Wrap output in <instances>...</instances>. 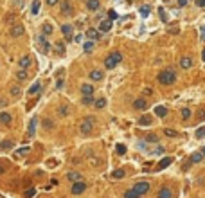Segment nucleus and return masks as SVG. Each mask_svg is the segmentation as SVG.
Masks as SVG:
<instances>
[{
	"instance_id": "f257e3e1",
	"label": "nucleus",
	"mask_w": 205,
	"mask_h": 198,
	"mask_svg": "<svg viewBox=\"0 0 205 198\" xmlns=\"http://www.w3.org/2000/svg\"><path fill=\"white\" fill-rule=\"evenodd\" d=\"M158 83L160 85H173L176 81V74L173 70H162V72L158 74Z\"/></svg>"
},
{
	"instance_id": "f03ea898",
	"label": "nucleus",
	"mask_w": 205,
	"mask_h": 198,
	"mask_svg": "<svg viewBox=\"0 0 205 198\" xmlns=\"http://www.w3.org/2000/svg\"><path fill=\"white\" fill-rule=\"evenodd\" d=\"M94 126H95V119L94 117H85L81 121V124H79V130H81L83 135H88V133L94 132Z\"/></svg>"
},
{
	"instance_id": "7ed1b4c3",
	"label": "nucleus",
	"mask_w": 205,
	"mask_h": 198,
	"mask_svg": "<svg viewBox=\"0 0 205 198\" xmlns=\"http://www.w3.org/2000/svg\"><path fill=\"white\" fill-rule=\"evenodd\" d=\"M121 60H123V54H121V52H112V54L104 60V67H106V69H115V65L121 63Z\"/></svg>"
},
{
	"instance_id": "20e7f679",
	"label": "nucleus",
	"mask_w": 205,
	"mask_h": 198,
	"mask_svg": "<svg viewBox=\"0 0 205 198\" xmlns=\"http://www.w3.org/2000/svg\"><path fill=\"white\" fill-rule=\"evenodd\" d=\"M149 189H151V184H149V182H137V184L133 186V191L139 195V196H144Z\"/></svg>"
},
{
	"instance_id": "39448f33",
	"label": "nucleus",
	"mask_w": 205,
	"mask_h": 198,
	"mask_svg": "<svg viewBox=\"0 0 205 198\" xmlns=\"http://www.w3.org/2000/svg\"><path fill=\"white\" fill-rule=\"evenodd\" d=\"M86 187H88V184H86L85 180H81V182H74L72 187H70V191H72V195H81V193H85V189Z\"/></svg>"
},
{
	"instance_id": "423d86ee",
	"label": "nucleus",
	"mask_w": 205,
	"mask_h": 198,
	"mask_svg": "<svg viewBox=\"0 0 205 198\" xmlns=\"http://www.w3.org/2000/svg\"><path fill=\"white\" fill-rule=\"evenodd\" d=\"M36 43H38L40 51H41V52H45V54H47V52H49V49H51V43H49V40H47V38H45L43 34H40V36L36 38Z\"/></svg>"
},
{
	"instance_id": "0eeeda50",
	"label": "nucleus",
	"mask_w": 205,
	"mask_h": 198,
	"mask_svg": "<svg viewBox=\"0 0 205 198\" xmlns=\"http://www.w3.org/2000/svg\"><path fill=\"white\" fill-rule=\"evenodd\" d=\"M60 7H61V13L63 15H72V11H74V6H72L69 0H61V4H60Z\"/></svg>"
},
{
	"instance_id": "6e6552de",
	"label": "nucleus",
	"mask_w": 205,
	"mask_h": 198,
	"mask_svg": "<svg viewBox=\"0 0 205 198\" xmlns=\"http://www.w3.org/2000/svg\"><path fill=\"white\" fill-rule=\"evenodd\" d=\"M133 108L135 110H146L148 108V101H146V97H137L133 101Z\"/></svg>"
},
{
	"instance_id": "1a4fd4ad",
	"label": "nucleus",
	"mask_w": 205,
	"mask_h": 198,
	"mask_svg": "<svg viewBox=\"0 0 205 198\" xmlns=\"http://www.w3.org/2000/svg\"><path fill=\"white\" fill-rule=\"evenodd\" d=\"M23 32H25V29H23V25H20V23H15V25L11 27V36H13V38H18Z\"/></svg>"
},
{
	"instance_id": "9d476101",
	"label": "nucleus",
	"mask_w": 205,
	"mask_h": 198,
	"mask_svg": "<svg viewBox=\"0 0 205 198\" xmlns=\"http://www.w3.org/2000/svg\"><path fill=\"white\" fill-rule=\"evenodd\" d=\"M155 198H173V191H171L169 187H162L158 193H157Z\"/></svg>"
},
{
	"instance_id": "9b49d317",
	"label": "nucleus",
	"mask_w": 205,
	"mask_h": 198,
	"mask_svg": "<svg viewBox=\"0 0 205 198\" xmlns=\"http://www.w3.org/2000/svg\"><path fill=\"white\" fill-rule=\"evenodd\" d=\"M31 63H32V60H31V56L27 54V56H22L20 58V61H18V65H20V69H27V67H31Z\"/></svg>"
},
{
	"instance_id": "f8f14e48",
	"label": "nucleus",
	"mask_w": 205,
	"mask_h": 198,
	"mask_svg": "<svg viewBox=\"0 0 205 198\" xmlns=\"http://www.w3.org/2000/svg\"><path fill=\"white\" fill-rule=\"evenodd\" d=\"M81 94L83 97H86V95H92L94 94V86L90 83H83L81 85Z\"/></svg>"
},
{
	"instance_id": "ddd939ff",
	"label": "nucleus",
	"mask_w": 205,
	"mask_h": 198,
	"mask_svg": "<svg viewBox=\"0 0 205 198\" xmlns=\"http://www.w3.org/2000/svg\"><path fill=\"white\" fill-rule=\"evenodd\" d=\"M11 121H13V117H11L9 112H0V123H2V124L9 126V124H11Z\"/></svg>"
},
{
	"instance_id": "4468645a",
	"label": "nucleus",
	"mask_w": 205,
	"mask_h": 198,
	"mask_svg": "<svg viewBox=\"0 0 205 198\" xmlns=\"http://www.w3.org/2000/svg\"><path fill=\"white\" fill-rule=\"evenodd\" d=\"M193 63H195V61H193V58H189V56H184V58L180 60V67L187 70V69H191V67H193Z\"/></svg>"
},
{
	"instance_id": "2eb2a0df",
	"label": "nucleus",
	"mask_w": 205,
	"mask_h": 198,
	"mask_svg": "<svg viewBox=\"0 0 205 198\" xmlns=\"http://www.w3.org/2000/svg\"><path fill=\"white\" fill-rule=\"evenodd\" d=\"M67 178L70 180L72 184H74V182H81V180H83L81 173H77V171H70V173H67Z\"/></svg>"
},
{
	"instance_id": "dca6fc26",
	"label": "nucleus",
	"mask_w": 205,
	"mask_h": 198,
	"mask_svg": "<svg viewBox=\"0 0 205 198\" xmlns=\"http://www.w3.org/2000/svg\"><path fill=\"white\" fill-rule=\"evenodd\" d=\"M110 29H112V22L110 20H102L99 23V32H108Z\"/></svg>"
},
{
	"instance_id": "f3484780",
	"label": "nucleus",
	"mask_w": 205,
	"mask_h": 198,
	"mask_svg": "<svg viewBox=\"0 0 205 198\" xmlns=\"http://www.w3.org/2000/svg\"><path fill=\"white\" fill-rule=\"evenodd\" d=\"M86 38H88L90 42L99 40V31H95V29H88V31H86Z\"/></svg>"
},
{
	"instance_id": "a211bd4d",
	"label": "nucleus",
	"mask_w": 205,
	"mask_h": 198,
	"mask_svg": "<svg viewBox=\"0 0 205 198\" xmlns=\"http://www.w3.org/2000/svg\"><path fill=\"white\" fill-rule=\"evenodd\" d=\"M99 0H86V7H88V11H97L99 9Z\"/></svg>"
},
{
	"instance_id": "6ab92c4d",
	"label": "nucleus",
	"mask_w": 205,
	"mask_h": 198,
	"mask_svg": "<svg viewBox=\"0 0 205 198\" xmlns=\"http://www.w3.org/2000/svg\"><path fill=\"white\" fill-rule=\"evenodd\" d=\"M202 160H203L202 151H196V153H193V155H191V160H189V162H191V164H198V162H202Z\"/></svg>"
},
{
	"instance_id": "aec40b11",
	"label": "nucleus",
	"mask_w": 205,
	"mask_h": 198,
	"mask_svg": "<svg viewBox=\"0 0 205 198\" xmlns=\"http://www.w3.org/2000/svg\"><path fill=\"white\" fill-rule=\"evenodd\" d=\"M90 79H92V81H101L102 79V70H97V69L92 70V72H90Z\"/></svg>"
},
{
	"instance_id": "412c9836",
	"label": "nucleus",
	"mask_w": 205,
	"mask_h": 198,
	"mask_svg": "<svg viewBox=\"0 0 205 198\" xmlns=\"http://www.w3.org/2000/svg\"><path fill=\"white\" fill-rule=\"evenodd\" d=\"M171 162H173V158H171V157H165V158H162V160L158 162V166H157V167H158V169H165Z\"/></svg>"
},
{
	"instance_id": "4be33fe9",
	"label": "nucleus",
	"mask_w": 205,
	"mask_h": 198,
	"mask_svg": "<svg viewBox=\"0 0 205 198\" xmlns=\"http://www.w3.org/2000/svg\"><path fill=\"white\" fill-rule=\"evenodd\" d=\"M11 148H13V141H11V139H6V141L0 142V150H2V151H7Z\"/></svg>"
},
{
	"instance_id": "5701e85b",
	"label": "nucleus",
	"mask_w": 205,
	"mask_h": 198,
	"mask_svg": "<svg viewBox=\"0 0 205 198\" xmlns=\"http://www.w3.org/2000/svg\"><path fill=\"white\" fill-rule=\"evenodd\" d=\"M155 114H157V117H165V115H167V108H165V106H157V108H155Z\"/></svg>"
},
{
	"instance_id": "b1692460",
	"label": "nucleus",
	"mask_w": 205,
	"mask_h": 198,
	"mask_svg": "<svg viewBox=\"0 0 205 198\" xmlns=\"http://www.w3.org/2000/svg\"><path fill=\"white\" fill-rule=\"evenodd\" d=\"M180 115H182V119H184V121H187V119H191L193 112H191L189 108H182V110H180Z\"/></svg>"
},
{
	"instance_id": "393cba45",
	"label": "nucleus",
	"mask_w": 205,
	"mask_h": 198,
	"mask_svg": "<svg viewBox=\"0 0 205 198\" xmlns=\"http://www.w3.org/2000/svg\"><path fill=\"white\" fill-rule=\"evenodd\" d=\"M139 124H140V126H148V124H151V117H149V115H142V117L139 119Z\"/></svg>"
},
{
	"instance_id": "a878e982",
	"label": "nucleus",
	"mask_w": 205,
	"mask_h": 198,
	"mask_svg": "<svg viewBox=\"0 0 205 198\" xmlns=\"http://www.w3.org/2000/svg\"><path fill=\"white\" fill-rule=\"evenodd\" d=\"M52 31H54V29H52L51 23H45V25L41 27V32H43V36H49V34H52Z\"/></svg>"
},
{
	"instance_id": "bb28decb",
	"label": "nucleus",
	"mask_w": 205,
	"mask_h": 198,
	"mask_svg": "<svg viewBox=\"0 0 205 198\" xmlns=\"http://www.w3.org/2000/svg\"><path fill=\"white\" fill-rule=\"evenodd\" d=\"M160 139L155 135V133H149V135H146V142H149V144H157Z\"/></svg>"
},
{
	"instance_id": "cd10ccee",
	"label": "nucleus",
	"mask_w": 205,
	"mask_h": 198,
	"mask_svg": "<svg viewBox=\"0 0 205 198\" xmlns=\"http://www.w3.org/2000/svg\"><path fill=\"white\" fill-rule=\"evenodd\" d=\"M20 94H22V88H20V85H13V86H11V95L18 97Z\"/></svg>"
},
{
	"instance_id": "c85d7f7f",
	"label": "nucleus",
	"mask_w": 205,
	"mask_h": 198,
	"mask_svg": "<svg viewBox=\"0 0 205 198\" xmlns=\"http://www.w3.org/2000/svg\"><path fill=\"white\" fill-rule=\"evenodd\" d=\"M34 132H36V117H32L31 123H29V135H34Z\"/></svg>"
},
{
	"instance_id": "c756f323",
	"label": "nucleus",
	"mask_w": 205,
	"mask_h": 198,
	"mask_svg": "<svg viewBox=\"0 0 205 198\" xmlns=\"http://www.w3.org/2000/svg\"><path fill=\"white\" fill-rule=\"evenodd\" d=\"M38 13H40V0H34L31 7V15H38Z\"/></svg>"
},
{
	"instance_id": "7c9ffc66",
	"label": "nucleus",
	"mask_w": 205,
	"mask_h": 198,
	"mask_svg": "<svg viewBox=\"0 0 205 198\" xmlns=\"http://www.w3.org/2000/svg\"><path fill=\"white\" fill-rule=\"evenodd\" d=\"M123 198H140L137 193H135L133 189H128V191H124V195H123Z\"/></svg>"
},
{
	"instance_id": "2f4dec72",
	"label": "nucleus",
	"mask_w": 205,
	"mask_h": 198,
	"mask_svg": "<svg viewBox=\"0 0 205 198\" xmlns=\"http://www.w3.org/2000/svg\"><path fill=\"white\" fill-rule=\"evenodd\" d=\"M40 86H41L40 81H36V83L32 85V86H29V90H27V92H29V95H31V94H36V92L40 90Z\"/></svg>"
},
{
	"instance_id": "473e14b6",
	"label": "nucleus",
	"mask_w": 205,
	"mask_h": 198,
	"mask_svg": "<svg viewBox=\"0 0 205 198\" xmlns=\"http://www.w3.org/2000/svg\"><path fill=\"white\" fill-rule=\"evenodd\" d=\"M61 31H63V34H65V38H67V36H70L72 25H70V23H65V25H61Z\"/></svg>"
},
{
	"instance_id": "72a5a7b5",
	"label": "nucleus",
	"mask_w": 205,
	"mask_h": 198,
	"mask_svg": "<svg viewBox=\"0 0 205 198\" xmlns=\"http://www.w3.org/2000/svg\"><path fill=\"white\" fill-rule=\"evenodd\" d=\"M104 106H106V99H104V97L95 99V108H97V110H101V108H104Z\"/></svg>"
},
{
	"instance_id": "f704fd0d",
	"label": "nucleus",
	"mask_w": 205,
	"mask_h": 198,
	"mask_svg": "<svg viewBox=\"0 0 205 198\" xmlns=\"http://www.w3.org/2000/svg\"><path fill=\"white\" fill-rule=\"evenodd\" d=\"M140 16H144V18H148V16H149V11H151V7H149V6H142V7H140Z\"/></svg>"
},
{
	"instance_id": "c9c22d12",
	"label": "nucleus",
	"mask_w": 205,
	"mask_h": 198,
	"mask_svg": "<svg viewBox=\"0 0 205 198\" xmlns=\"http://www.w3.org/2000/svg\"><path fill=\"white\" fill-rule=\"evenodd\" d=\"M158 15H160V18H162V22H164V23H167V22H169V16H167L165 9H162V7H160V9H158Z\"/></svg>"
},
{
	"instance_id": "e433bc0d",
	"label": "nucleus",
	"mask_w": 205,
	"mask_h": 198,
	"mask_svg": "<svg viewBox=\"0 0 205 198\" xmlns=\"http://www.w3.org/2000/svg\"><path fill=\"white\" fill-rule=\"evenodd\" d=\"M25 78H27V70L20 69V70L16 72V79H18V81H22V79H25Z\"/></svg>"
},
{
	"instance_id": "4c0bfd02",
	"label": "nucleus",
	"mask_w": 205,
	"mask_h": 198,
	"mask_svg": "<svg viewBox=\"0 0 205 198\" xmlns=\"http://www.w3.org/2000/svg\"><path fill=\"white\" fill-rule=\"evenodd\" d=\"M34 195H36V189H34V187L27 189V191L23 193V196H25V198H32V196H34Z\"/></svg>"
},
{
	"instance_id": "58836bf2",
	"label": "nucleus",
	"mask_w": 205,
	"mask_h": 198,
	"mask_svg": "<svg viewBox=\"0 0 205 198\" xmlns=\"http://www.w3.org/2000/svg\"><path fill=\"white\" fill-rule=\"evenodd\" d=\"M115 151H117L119 155H124V153H126V146H124V144H117V146H115Z\"/></svg>"
},
{
	"instance_id": "ea45409f",
	"label": "nucleus",
	"mask_w": 205,
	"mask_h": 198,
	"mask_svg": "<svg viewBox=\"0 0 205 198\" xmlns=\"http://www.w3.org/2000/svg\"><path fill=\"white\" fill-rule=\"evenodd\" d=\"M124 177V169H117L112 173V178H123Z\"/></svg>"
},
{
	"instance_id": "a19ab883",
	"label": "nucleus",
	"mask_w": 205,
	"mask_h": 198,
	"mask_svg": "<svg viewBox=\"0 0 205 198\" xmlns=\"http://www.w3.org/2000/svg\"><path fill=\"white\" fill-rule=\"evenodd\" d=\"M69 112H70V108H69V106H61V108H60V115H61V117H67Z\"/></svg>"
},
{
	"instance_id": "79ce46f5",
	"label": "nucleus",
	"mask_w": 205,
	"mask_h": 198,
	"mask_svg": "<svg viewBox=\"0 0 205 198\" xmlns=\"http://www.w3.org/2000/svg\"><path fill=\"white\" fill-rule=\"evenodd\" d=\"M43 128H47V130H52V128H54V123H52L51 119H45V121H43Z\"/></svg>"
},
{
	"instance_id": "37998d69",
	"label": "nucleus",
	"mask_w": 205,
	"mask_h": 198,
	"mask_svg": "<svg viewBox=\"0 0 205 198\" xmlns=\"http://www.w3.org/2000/svg\"><path fill=\"white\" fill-rule=\"evenodd\" d=\"M95 103V99H94L92 95H86V97H83V104H92Z\"/></svg>"
},
{
	"instance_id": "c03bdc74",
	"label": "nucleus",
	"mask_w": 205,
	"mask_h": 198,
	"mask_svg": "<svg viewBox=\"0 0 205 198\" xmlns=\"http://www.w3.org/2000/svg\"><path fill=\"white\" fill-rule=\"evenodd\" d=\"M83 49H85V52H90L94 49V42H86L85 45H83Z\"/></svg>"
},
{
	"instance_id": "a18cd8bd",
	"label": "nucleus",
	"mask_w": 205,
	"mask_h": 198,
	"mask_svg": "<svg viewBox=\"0 0 205 198\" xmlns=\"http://www.w3.org/2000/svg\"><path fill=\"white\" fill-rule=\"evenodd\" d=\"M202 137H205V128H198L196 130V139H202Z\"/></svg>"
},
{
	"instance_id": "49530a36",
	"label": "nucleus",
	"mask_w": 205,
	"mask_h": 198,
	"mask_svg": "<svg viewBox=\"0 0 205 198\" xmlns=\"http://www.w3.org/2000/svg\"><path fill=\"white\" fill-rule=\"evenodd\" d=\"M56 51L60 52V54H65V45H63V43H56Z\"/></svg>"
},
{
	"instance_id": "de8ad7c7",
	"label": "nucleus",
	"mask_w": 205,
	"mask_h": 198,
	"mask_svg": "<svg viewBox=\"0 0 205 198\" xmlns=\"http://www.w3.org/2000/svg\"><path fill=\"white\" fill-rule=\"evenodd\" d=\"M164 133H165L167 137H176V132H174V130H171V128H165Z\"/></svg>"
},
{
	"instance_id": "09e8293b",
	"label": "nucleus",
	"mask_w": 205,
	"mask_h": 198,
	"mask_svg": "<svg viewBox=\"0 0 205 198\" xmlns=\"http://www.w3.org/2000/svg\"><path fill=\"white\" fill-rule=\"evenodd\" d=\"M108 18H110V22H112V20H117V18H119V15H117L115 11H108Z\"/></svg>"
},
{
	"instance_id": "8fccbe9b",
	"label": "nucleus",
	"mask_w": 205,
	"mask_h": 198,
	"mask_svg": "<svg viewBox=\"0 0 205 198\" xmlns=\"http://www.w3.org/2000/svg\"><path fill=\"white\" fill-rule=\"evenodd\" d=\"M164 151H165V150H164V146H157V148L153 150V153H155V155H162Z\"/></svg>"
},
{
	"instance_id": "3c124183",
	"label": "nucleus",
	"mask_w": 205,
	"mask_h": 198,
	"mask_svg": "<svg viewBox=\"0 0 205 198\" xmlns=\"http://www.w3.org/2000/svg\"><path fill=\"white\" fill-rule=\"evenodd\" d=\"M29 151H31V148H22V150L16 151V155H25V153H29Z\"/></svg>"
},
{
	"instance_id": "603ef678",
	"label": "nucleus",
	"mask_w": 205,
	"mask_h": 198,
	"mask_svg": "<svg viewBox=\"0 0 205 198\" xmlns=\"http://www.w3.org/2000/svg\"><path fill=\"white\" fill-rule=\"evenodd\" d=\"M56 88H58V90H61V88H63V79H61V78L56 81Z\"/></svg>"
},
{
	"instance_id": "864d4df0",
	"label": "nucleus",
	"mask_w": 205,
	"mask_h": 198,
	"mask_svg": "<svg viewBox=\"0 0 205 198\" xmlns=\"http://www.w3.org/2000/svg\"><path fill=\"white\" fill-rule=\"evenodd\" d=\"M74 42H76V43H81L83 42V36H81V34H76V36H74Z\"/></svg>"
},
{
	"instance_id": "5fc2aeb1",
	"label": "nucleus",
	"mask_w": 205,
	"mask_h": 198,
	"mask_svg": "<svg viewBox=\"0 0 205 198\" xmlns=\"http://www.w3.org/2000/svg\"><path fill=\"white\" fill-rule=\"evenodd\" d=\"M196 6L198 7H205V0H196Z\"/></svg>"
},
{
	"instance_id": "6e6d98bb",
	"label": "nucleus",
	"mask_w": 205,
	"mask_h": 198,
	"mask_svg": "<svg viewBox=\"0 0 205 198\" xmlns=\"http://www.w3.org/2000/svg\"><path fill=\"white\" fill-rule=\"evenodd\" d=\"M4 106H7V99H2V97H0V108H4Z\"/></svg>"
},
{
	"instance_id": "4d7b16f0",
	"label": "nucleus",
	"mask_w": 205,
	"mask_h": 198,
	"mask_svg": "<svg viewBox=\"0 0 205 198\" xmlns=\"http://www.w3.org/2000/svg\"><path fill=\"white\" fill-rule=\"evenodd\" d=\"M178 6H180V7H184V6H187V0H178Z\"/></svg>"
},
{
	"instance_id": "13d9d810",
	"label": "nucleus",
	"mask_w": 205,
	"mask_h": 198,
	"mask_svg": "<svg viewBox=\"0 0 205 198\" xmlns=\"http://www.w3.org/2000/svg\"><path fill=\"white\" fill-rule=\"evenodd\" d=\"M198 119H200V121H202V119H205V110H202V112H200V115H198Z\"/></svg>"
},
{
	"instance_id": "bf43d9fd",
	"label": "nucleus",
	"mask_w": 205,
	"mask_h": 198,
	"mask_svg": "<svg viewBox=\"0 0 205 198\" xmlns=\"http://www.w3.org/2000/svg\"><path fill=\"white\" fill-rule=\"evenodd\" d=\"M58 2H60V0H47V4H49V6H54V4H58Z\"/></svg>"
},
{
	"instance_id": "052dcab7",
	"label": "nucleus",
	"mask_w": 205,
	"mask_h": 198,
	"mask_svg": "<svg viewBox=\"0 0 205 198\" xmlns=\"http://www.w3.org/2000/svg\"><path fill=\"white\" fill-rule=\"evenodd\" d=\"M202 40H203V42H205V25H203V27H202Z\"/></svg>"
},
{
	"instance_id": "680f3d73",
	"label": "nucleus",
	"mask_w": 205,
	"mask_h": 198,
	"mask_svg": "<svg viewBox=\"0 0 205 198\" xmlns=\"http://www.w3.org/2000/svg\"><path fill=\"white\" fill-rule=\"evenodd\" d=\"M202 60L205 61V51H202Z\"/></svg>"
},
{
	"instance_id": "e2e57ef3",
	"label": "nucleus",
	"mask_w": 205,
	"mask_h": 198,
	"mask_svg": "<svg viewBox=\"0 0 205 198\" xmlns=\"http://www.w3.org/2000/svg\"><path fill=\"white\" fill-rule=\"evenodd\" d=\"M202 155H203V157H205V148H203V150H202Z\"/></svg>"
},
{
	"instance_id": "0e129e2a",
	"label": "nucleus",
	"mask_w": 205,
	"mask_h": 198,
	"mask_svg": "<svg viewBox=\"0 0 205 198\" xmlns=\"http://www.w3.org/2000/svg\"><path fill=\"white\" fill-rule=\"evenodd\" d=\"M2 171H4V166H0V173H2Z\"/></svg>"
}]
</instances>
